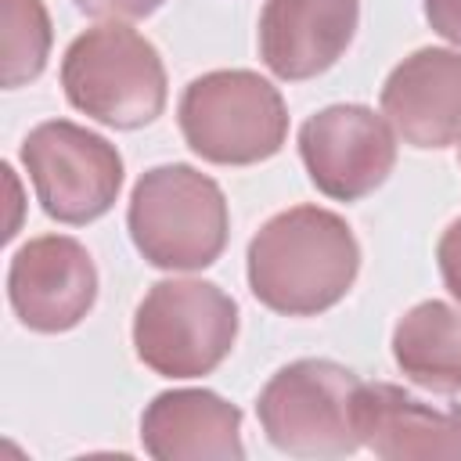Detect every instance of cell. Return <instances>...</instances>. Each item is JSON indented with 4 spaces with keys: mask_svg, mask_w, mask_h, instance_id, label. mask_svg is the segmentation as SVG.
I'll use <instances>...</instances> for the list:
<instances>
[{
    "mask_svg": "<svg viewBox=\"0 0 461 461\" xmlns=\"http://www.w3.org/2000/svg\"><path fill=\"white\" fill-rule=\"evenodd\" d=\"M245 274L252 295L267 310L317 317L353 288L360 274V245L339 212L292 205L252 234Z\"/></svg>",
    "mask_w": 461,
    "mask_h": 461,
    "instance_id": "obj_1",
    "label": "cell"
},
{
    "mask_svg": "<svg viewBox=\"0 0 461 461\" xmlns=\"http://www.w3.org/2000/svg\"><path fill=\"white\" fill-rule=\"evenodd\" d=\"M126 227L151 267L205 270L227 249L230 212L212 176L187 162H166L144 169L133 184Z\"/></svg>",
    "mask_w": 461,
    "mask_h": 461,
    "instance_id": "obj_2",
    "label": "cell"
},
{
    "mask_svg": "<svg viewBox=\"0 0 461 461\" xmlns=\"http://www.w3.org/2000/svg\"><path fill=\"white\" fill-rule=\"evenodd\" d=\"M61 86L76 112L115 130H140L166 108V65L155 43L122 22L94 25L68 43Z\"/></svg>",
    "mask_w": 461,
    "mask_h": 461,
    "instance_id": "obj_3",
    "label": "cell"
},
{
    "mask_svg": "<svg viewBox=\"0 0 461 461\" xmlns=\"http://www.w3.org/2000/svg\"><path fill=\"white\" fill-rule=\"evenodd\" d=\"M187 148L212 166H256L274 158L288 137L281 90L249 68H216L191 79L176 104Z\"/></svg>",
    "mask_w": 461,
    "mask_h": 461,
    "instance_id": "obj_4",
    "label": "cell"
},
{
    "mask_svg": "<svg viewBox=\"0 0 461 461\" xmlns=\"http://www.w3.org/2000/svg\"><path fill=\"white\" fill-rule=\"evenodd\" d=\"M238 339V303L212 281H155L133 313V349L162 378L212 375Z\"/></svg>",
    "mask_w": 461,
    "mask_h": 461,
    "instance_id": "obj_5",
    "label": "cell"
},
{
    "mask_svg": "<svg viewBox=\"0 0 461 461\" xmlns=\"http://www.w3.org/2000/svg\"><path fill=\"white\" fill-rule=\"evenodd\" d=\"M364 382L324 357H303L270 375L256 400L259 425L281 454L346 457L364 447L357 432V400Z\"/></svg>",
    "mask_w": 461,
    "mask_h": 461,
    "instance_id": "obj_6",
    "label": "cell"
},
{
    "mask_svg": "<svg viewBox=\"0 0 461 461\" xmlns=\"http://www.w3.org/2000/svg\"><path fill=\"white\" fill-rule=\"evenodd\" d=\"M22 166L36 187L40 209L68 227L101 220L122 187V155L101 133L47 119L22 140Z\"/></svg>",
    "mask_w": 461,
    "mask_h": 461,
    "instance_id": "obj_7",
    "label": "cell"
},
{
    "mask_svg": "<svg viewBox=\"0 0 461 461\" xmlns=\"http://www.w3.org/2000/svg\"><path fill=\"white\" fill-rule=\"evenodd\" d=\"M299 158L310 184L335 202H360L396 166V137L367 104H328L299 126Z\"/></svg>",
    "mask_w": 461,
    "mask_h": 461,
    "instance_id": "obj_8",
    "label": "cell"
},
{
    "mask_svg": "<svg viewBox=\"0 0 461 461\" xmlns=\"http://www.w3.org/2000/svg\"><path fill=\"white\" fill-rule=\"evenodd\" d=\"M7 299L14 317L40 335L76 328L97 303V267L83 241L43 234L11 256Z\"/></svg>",
    "mask_w": 461,
    "mask_h": 461,
    "instance_id": "obj_9",
    "label": "cell"
},
{
    "mask_svg": "<svg viewBox=\"0 0 461 461\" xmlns=\"http://www.w3.org/2000/svg\"><path fill=\"white\" fill-rule=\"evenodd\" d=\"M382 115L411 148L461 140V50L421 47L382 83Z\"/></svg>",
    "mask_w": 461,
    "mask_h": 461,
    "instance_id": "obj_10",
    "label": "cell"
},
{
    "mask_svg": "<svg viewBox=\"0 0 461 461\" xmlns=\"http://www.w3.org/2000/svg\"><path fill=\"white\" fill-rule=\"evenodd\" d=\"M360 0H267L259 14V58L288 83L328 72L353 43Z\"/></svg>",
    "mask_w": 461,
    "mask_h": 461,
    "instance_id": "obj_11",
    "label": "cell"
},
{
    "mask_svg": "<svg viewBox=\"0 0 461 461\" xmlns=\"http://www.w3.org/2000/svg\"><path fill=\"white\" fill-rule=\"evenodd\" d=\"M357 432L385 461H461V403L432 407L393 382L360 389Z\"/></svg>",
    "mask_w": 461,
    "mask_h": 461,
    "instance_id": "obj_12",
    "label": "cell"
},
{
    "mask_svg": "<svg viewBox=\"0 0 461 461\" xmlns=\"http://www.w3.org/2000/svg\"><path fill=\"white\" fill-rule=\"evenodd\" d=\"M140 443L155 461H241V411L212 389H169L144 407Z\"/></svg>",
    "mask_w": 461,
    "mask_h": 461,
    "instance_id": "obj_13",
    "label": "cell"
},
{
    "mask_svg": "<svg viewBox=\"0 0 461 461\" xmlns=\"http://www.w3.org/2000/svg\"><path fill=\"white\" fill-rule=\"evenodd\" d=\"M393 360L429 393H461V310L443 299L411 306L393 328Z\"/></svg>",
    "mask_w": 461,
    "mask_h": 461,
    "instance_id": "obj_14",
    "label": "cell"
},
{
    "mask_svg": "<svg viewBox=\"0 0 461 461\" xmlns=\"http://www.w3.org/2000/svg\"><path fill=\"white\" fill-rule=\"evenodd\" d=\"M0 47H4V86H25L40 79L50 58V14L43 0H0Z\"/></svg>",
    "mask_w": 461,
    "mask_h": 461,
    "instance_id": "obj_15",
    "label": "cell"
},
{
    "mask_svg": "<svg viewBox=\"0 0 461 461\" xmlns=\"http://www.w3.org/2000/svg\"><path fill=\"white\" fill-rule=\"evenodd\" d=\"M436 263H439V274H443L447 292L461 303V216H457V220L439 234Z\"/></svg>",
    "mask_w": 461,
    "mask_h": 461,
    "instance_id": "obj_16",
    "label": "cell"
},
{
    "mask_svg": "<svg viewBox=\"0 0 461 461\" xmlns=\"http://www.w3.org/2000/svg\"><path fill=\"white\" fill-rule=\"evenodd\" d=\"M90 18H112V22H137L155 14L166 0H72Z\"/></svg>",
    "mask_w": 461,
    "mask_h": 461,
    "instance_id": "obj_17",
    "label": "cell"
},
{
    "mask_svg": "<svg viewBox=\"0 0 461 461\" xmlns=\"http://www.w3.org/2000/svg\"><path fill=\"white\" fill-rule=\"evenodd\" d=\"M425 18L432 32L461 47V0H425Z\"/></svg>",
    "mask_w": 461,
    "mask_h": 461,
    "instance_id": "obj_18",
    "label": "cell"
}]
</instances>
